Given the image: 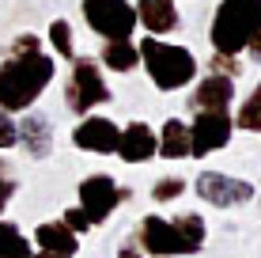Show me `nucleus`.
Listing matches in <instances>:
<instances>
[{
    "mask_svg": "<svg viewBox=\"0 0 261 258\" xmlns=\"http://www.w3.org/2000/svg\"><path fill=\"white\" fill-rule=\"evenodd\" d=\"M114 99L110 84L102 76V65L95 57H72V68H68V80H65V106L76 118H87L91 110L106 106Z\"/></svg>",
    "mask_w": 261,
    "mask_h": 258,
    "instance_id": "nucleus-5",
    "label": "nucleus"
},
{
    "mask_svg": "<svg viewBox=\"0 0 261 258\" xmlns=\"http://www.w3.org/2000/svg\"><path fill=\"white\" fill-rule=\"evenodd\" d=\"M246 53H250V57H254L257 65H261V31L254 34V42H250V46H246Z\"/></svg>",
    "mask_w": 261,
    "mask_h": 258,
    "instance_id": "nucleus-28",
    "label": "nucleus"
},
{
    "mask_svg": "<svg viewBox=\"0 0 261 258\" xmlns=\"http://www.w3.org/2000/svg\"><path fill=\"white\" fill-rule=\"evenodd\" d=\"M235 129H242V133H261V84L239 103V110H235Z\"/></svg>",
    "mask_w": 261,
    "mask_h": 258,
    "instance_id": "nucleus-19",
    "label": "nucleus"
},
{
    "mask_svg": "<svg viewBox=\"0 0 261 258\" xmlns=\"http://www.w3.org/2000/svg\"><path fill=\"white\" fill-rule=\"evenodd\" d=\"M261 31V0H220L208 23L212 53L239 57Z\"/></svg>",
    "mask_w": 261,
    "mask_h": 258,
    "instance_id": "nucleus-4",
    "label": "nucleus"
},
{
    "mask_svg": "<svg viewBox=\"0 0 261 258\" xmlns=\"http://www.w3.org/2000/svg\"><path fill=\"white\" fill-rule=\"evenodd\" d=\"M31 258H72V254H53V251H34Z\"/></svg>",
    "mask_w": 261,
    "mask_h": 258,
    "instance_id": "nucleus-29",
    "label": "nucleus"
},
{
    "mask_svg": "<svg viewBox=\"0 0 261 258\" xmlns=\"http://www.w3.org/2000/svg\"><path fill=\"white\" fill-rule=\"evenodd\" d=\"M193 186H197V198L216 205V209H235V205L254 201V182L223 175V171H201Z\"/></svg>",
    "mask_w": 261,
    "mask_h": 258,
    "instance_id": "nucleus-9",
    "label": "nucleus"
},
{
    "mask_svg": "<svg viewBox=\"0 0 261 258\" xmlns=\"http://www.w3.org/2000/svg\"><path fill=\"white\" fill-rule=\"evenodd\" d=\"M31 254H34L31 236H23V228L12 220H0V258H31Z\"/></svg>",
    "mask_w": 261,
    "mask_h": 258,
    "instance_id": "nucleus-18",
    "label": "nucleus"
},
{
    "mask_svg": "<svg viewBox=\"0 0 261 258\" xmlns=\"http://www.w3.org/2000/svg\"><path fill=\"white\" fill-rule=\"evenodd\" d=\"M80 12H84L87 27H91L102 42L133 38V31H137V8H133L129 0H84Z\"/></svg>",
    "mask_w": 261,
    "mask_h": 258,
    "instance_id": "nucleus-6",
    "label": "nucleus"
},
{
    "mask_svg": "<svg viewBox=\"0 0 261 258\" xmlns=\"http://www.w3.org/2000/svg\"><path fill=\"white\" fill-rule=\"evenodd\" d=\"M118 258H148V254H144V251H140V247H137V243H133V239H125V243L118 247Z\"/></svg>",
    "mask_w": 261,
    "mask_h": 258,
    "instance_id": "nucleus-27",
    "label": "nucleus"
},
{
    "mask_svg": "<svg viewBox=\"0 0 261 258\" xmlns=\"http://www.w3.org/2000/svg\"><path fill=\"white\" fill-rule=\"evenodd\" d=\"M31 243H38V251H53V254H72L76 258L80 251V236L72 232L65 220H46V224L34 228V239Z\"/></svg>",
    "mask_w": 261,
    "mask_h": 258,
    "instance_id": "nucleus-15",
    "label": "nucleus"
},
{
    "mask_svg": "<svg viewBox=\"0 0 261 258\" xmlns=\"http://www.w3.org/2000/svg\"><path fill=\"white\" fill-rule=\"evenodd\" d=\"M118 137H121V126H114L102 114H87L72 129V145L80 152H95V156H114L118 152Z\"/></svg>",
    "mask_w": 261,
    "mask_h": 258,
    "instance_id": "nucleus-10",
    "label": "nucleus"
},
{
    "mask_svg": "<svg viewBox=\"0 0 261 258\" xmlns=\"http://www.w3.org/2000/svg\"><path fill=\"white\" fill-rule=\"evenodd\" d=\"M34 50H42V38H38V34H31V31L15 34L12 46H8V53H34Z\"/></svg>",
    "mask_w": 261,
    "mask_h": 258,
    "instance_id": "nucleus-26",
    "label": "nucleus"
},
{
    "mask_svg": "<svg viewBox=\"0 0 261 258\" xmlns=\"http://www.w3.org/2000/svg\"><path fill=\"white\" fill-rule=\"evenodd\" d=\"M121 201H129V190H125L121 182H114L110 175H87V179L80 182V209L87 213L91 228L102 224Z\"/></svg>",
    "mask_w": 261,
    "mask_h": 258,
    "instance_id": "nucleus-8",
    "label": "nucleus"
},
{
    "mask_svg": "<svg viewBox=\"0 0 261 258\" xmlns=\"http://www.w3.org/2000/svg\"><path fill=\"white\" fill-rule=\"evenodd\" d=\"M208 68H212V73H220V76L239 80V73H242V61H239V57H227V53H212Z\"/></svg>",
    "mask_w": 261,
    "mask_h": 258,
    "instance_id": "nucleus-24",
    "label": "nucleus"
},
{
    "mask_svg": "<svg viewBox=\"0 0 261 258\" xmlns=\"http://www.w3.org/2000/svg\"><path fill=\"white\" fill-rule=\"evenodd\" d=\"M15 190H19V182H15V175H12V163L0 159V217H4L8 201L15 198Z\"/></svg>",
    "mask_w": 261,
    "mask_h": 258,
    "instance_id": "nucleus-23",
    "label": "nucleus"
},
{
    "mask_svg": "<svg viewBox=\"0 0 261 258\" xmlns=\"http://www.w3.org/2000/svg\"><path fill=\"white\" fill-rule=\"evenodd\" d=\"M53 76H57V57L46 50L4 53V61H0V110L27 114L46 95Z\"/></svg>",
    "mask_w": 261,
    "mask_h": 258,
    "instance_id": "nucleus-1",
    "label": "nucleus"
},
{
    "mask_svg": "<svg viewBox=\"0 0 261 258\" xmlns=\"http://www.w3.org/2000/svg\"><path fill=\"white\" fill-rule=\"evenodd\" d=\"M140 50V61H144V73L155 84V91H182V87L197 84V65L193 50L190 46H174V42H163V38H140L137 42Z\"/></svg>",
    "mask_w": 261,
    "mask_h": 258,
    "instance_id": "nucleus-3",
    "label": "nucleus"
},
{
    "mask_svg": "<svg viewBox=\"0 0 261 258\" xmlns=\"http://www.w3.org/2000/svg\"><path fill=\"white\" fill-rule=\"evenodd\" d=\"M159 156L163 159H186L190 156V126L182 118H167L159 129Z\"/></svg>",
    "mask_w": 261,
    "mask_h": 258,
    "instance_id": "nucleus-17",
    "label": "nucleus"
},
{
    "mask_svg": "<svg viewBox=\"0 0 261 258\" xmlns=\"http://www.w3.org/2000/svg\"><path fill=\"white\" fill-rule=\"evenodd\" d=\"M235 103V80L231 76H220V73H208L204 80H197L193 91H190V110H231Z\"/></svg>",
    "mask_w": 261,
    "mask_h": 258,
    "instance_id": "nucleus-12",
    "label": "nucleus"
},
{
    "mask_svg": "<svg viewBox=\"0 0 261 258\" xmlns=\"http://www.w3.org/2000/svg\"><path fill=\"white\" fill-rule=\"evenodd\" d=\"M19 148L31 159H46L53 152V122L42 110H27L19 118Z\"/></svg>",
    "mask_w": 261,
    "mask_h": 258,
    "instance_id": "nucleus-14",
    "label": "nucleus"
},
{
    "mask_svg": "<svg viewBox=\"0 0 261 258\" xmlns=\"http://www.w3.org/2000/svg\"><path fill=\"white\" fill-rule=\"evenodd\" d=\"M235 133V114L231 110H197L190 122V156L204 159L220 148H227Z\"/></svg>",
    "mask_w": 261,
    "mask_h": 258,
    "instance_id": "nucleus-7",
    "label": "nucleus"
},
{
    "mask_svg": "<svg viewBox=\"0 0 261 258\" xmlns=\"http://www.w3.org/2000/svg\"><path fill=\"white\" fill-rule=\"evenodd\" d=\"M182 194H186V179H178V175H163V179L151 186V201H159V205L182 198Z\"/></svg>",
    "mask_w": 261,
    "mask_h": 258,
    "instance_id": "nucleus-21",
    "label": "nucleus"
},
{
    "mask_svg": "<svg viewBox=\"0 0 261 258\" xmlns=\"http://www.w3.org/2000/svg\"><path fill=\"white\" fill-rule=\"evenodd\" d=\"M137 27L151 34V38H163V34H174L182 27V15H178L174 0H137Z\"/></svg>",
    "mask_w": 261,
    "mask_h": 258,
    "instance_id": "nucleus-13",
    "label": "nucleus"
},
{
    "mask_svg": "<svg viewBox=\"0 0 261 258\" xmlns=\"http://www.w3.org/2000/svg\"><path fill=\"white\" fill-rule=\"evenodd\" d=\"M118 156L125 163H148V159H155L159 156V133L151 129L148 122H129V126H121Z\"/></svg>",
    "mask_w": 261,
    "mask_h": 258,
    "instance_id": "nucleus-11",
    "label": "nucleus"
},
{
    "mask_svg": "<svg viewBox=\"0 0 261 258\" xmlns=\"http://www.w3.org/2000/svg\"><path fill=\"white\" fill-rule=\"evenodd\" d=\"M46 38H49V46H53V57H61V61L76 57V38H72V23L68 19H53L49 31H46Z\"/></svg>",
    "mask_w": 261,
    "mask_h": 258,
    "instance_id": "nucleus-20",
    "label": "nucleus"
},
{
    "mask_svg": "<svg viewBox=\"0 0 261 258\" xmlns=\"http://www.w3.org/2000/svg\"><path fill=\"white\" fill-rule=\"evenodd\" d=\"M98 65L110 68V73H133L140 65V50L133 38H121V42H102V53H98Z\"/></svg>",
    "mask_w": 261,
    "mask_h": 258,
    "instance_id": "nucleus-16",
    "label": "nucleus"
},
{
    "mask_svg": "<svg viewBox=\"0 0 261 258\" xmlns=\"http://www.w3.org/2000/svg\"><path fill=\"white\" fill-rule=\"evenodd\" d=\"M61 220H65V224L72 228V232H91V220H87V213L84 209H80V205H72V209H65V217H61Z\"/></svg>",
    "mask_w": 261,
    "mask_h": 258,
    "instance_id": "nucleus-25",
    "label": "nucleus"
},
{
    "mask_svg": "<svg viewBox=\"0 0 261 258\" xmlns=\"http://www.w3.org/2000/svg\"><path fill=\"white\" fill-rule=\"evenodd\" d=\"M204 220L197 213H182V217H159V213H148V217L137 224V239L133 243L140 247L148 258H190L204 247Z\"/></svg>",
    "mask_w": 261,
    "mask_h": 258,
    "instance_id": "nucleus-2",
    "label": "nucleus"
},
{
    "mask_svg": "<svg viewBox=\"0 0 261 258\" xmlns=\"http://www.w3.org/2000/svg\"><path fill=\"white\" fill-rule=\"evenodd\" d=\"M12 148H19V122L15 114L0 110V152H12Z\"/></svg>",
    "mask_w": 261,
    "mask_h": 258,
    "instance_id": "nucleus-22",
    "label": "nucleus"
}]
</instances>
